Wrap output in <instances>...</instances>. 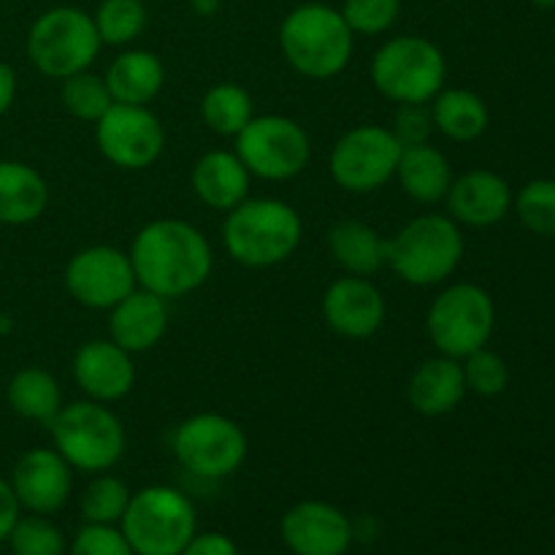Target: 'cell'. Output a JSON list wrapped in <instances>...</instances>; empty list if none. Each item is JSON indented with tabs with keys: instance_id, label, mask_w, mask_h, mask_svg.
<instances>
[{
	"instance_id": "6da1fadb",
	"label": "cell",
	"mask_w": 555,
	"mask_h": 555,
	"mask_svg": "<svg viewBox=\"0 0 555 555\" xmlns=\"http://www.w3.org/2000/svg\"><path fill=\"white\" fill-rule=\"evenodd\" d=\"M139 287L166 298L201 291L215 271V249L193 222L163 217L133 236L128 249Z\"/></svg>"
},
{
	"instance_id": "7a4b0ae2",
	"label": "cell",
	"mask_w": 555,
	"mask_h": 555,
	"mask_svg": "<svg viewBox=\"0 0 555 555\" xmlns=\"http://www.w3.org/2000/svg\"><path fill=\"white\" fill-rule=\"evenodd\" d=\"M304 220L282 198H247L222 220V247L244 269H274L298 253Z\"/></svg>"
},
{
	"instance_id": "3957f363",
	"label": "cell",
	"mask_w": 555,
	"mask_h": 555,
	"mask_svg": "<svg viewBox=\"0 0 555 555\" xmlns=\"http://www.w3.org/2000/svg\"><path fill=\"white\" fill-rule=\"evenodd\" d=\"M276 41L282 57L296 74L318 81L334 79L347 70L356 52V33L341 11L320 0H309L287 11Z\"/></svg>"
},
{
	"instance_id": "277c9868",
	"label": "cell",
	"mask_w": 555,
	"mask_h": 555,
	"mask_svg": "<svg viewBox=\"0 0 555 555\" xmlns=\"http://www.w3.org/2000/svg\"><path fill=\"white\" fill-rule=\"evenodd\" d=\"M464 260V233L450 215L415 217L385 238V266L412 287L448 282Z\"/></svg>"
},
{
	"instance_id": "5b68a950",
	"label": "cell",
	"mask_w": 555,
	"mask_h": 555,
	"mask_svg": "<svg viewBox=\"0 0 555 555\" xmlns=\"http://www.w3.org/2000/svg\"><path fill=\"white\" fill-rule=\"evenodd\" d=\"M52 448L63 455L74 472L101 475L112 472L128 453V434L117 412L101 401H74L63 404L52 423Z\"/></svg>"
},
{
	"instance_id": "8992f818",
	"label": "cell",
	"mask_w": 555,
	"mask_h": 555,
	"mask_svg": "<svg viewBox=\"0 0 555 555\" xmlns=\"http://www.w3.org/2000/svg\"><path fill=\"white\" fill-rule=\"evenodd\" d=\"M25 49L38 74L63 81L92 68L103 43L92 14L76 5H52L33 20Z\"/></svg>"
},
{
	"instance_id": "52a82bcc",
	"label": "cell",
	"mask_w": 555,
	"mask_h": 555,
	"mask_svg": "<svg viewBox=\"0 0 555 555\" xmlns=\"http://www.w3.org/2000/svg\"><path fill=\"white\" fill-rule=\"evenodd\" d=\"M119 529L135 555H179L198 534V513L179 488L146 486L130 496Z\"/></svg>"
},
{
	"instance_id": "ba28073f",
	"label": "cell",
	"mask_w": 555,
	"mask_h": 555,
	"mask_svg": "<svg viewBox=\"0 0 555 555\" xmlns=\"http://www.w3.org/2000/svg\"><path fill=\"white\" fill-rule=\"evenodd\" d=\"M374 90L399 103H431L448 81V60L434 41L423 36L388 38L369 65Z\"/></svg>"
},
{
	"instance_id": "9c48e42d",
	"label": "cell",
	"mask_w": 555,
	"mask_h": 555,
	"mask_svg": "<svg viewBox=\"0 0 555 555\" xmlns=\"http://www.w3.org/2000/svg\"><path fill=\"white\" fill-rule=\"evenodd\" d=\"M496 328V307L486 287L475 282H455L437 293L426 312V334L439 356L464 361L480 347H488Z\"/></svg>"
},
{
	"instance_id": "30bf717a",
	"label": "cell",
	"mask_w": 555,
	"mask_h": 555,
	"mask_svg": "<svg viewBox=\"0 0 555 555\" xmlns=\"http://www.w3.org/2000/svg\"><path fill=\"white\" fill-rule=\"evenodd\" d=\"M177 464L198 480H225L247 461V434L233 417L198 412L184 417L171 439Z\"/></svg>"
},
{
	"instance_id": "8fae6325",
	"label": "cell",
	"mask_w": 555,
	"mask_h": 555,
	"mask_svg": "<svg viewBox=\"0 0 555 555\" xmlns=\"http://www.w3.org/2000/svg\"><path fill=\"white\" fill-rule=\"evenodd\" d=\"M236 152L253 179L291 182L307 171L312 141L301 122L285 114H255L236 135Z\"/></svg>"
},
{
	"instance_id": "7c38bea8",
	"label": "cell",
	"mask_w": 555,
	"mask_h": 555,
	"mask_svg": "<svg viewBox=\"0 0 555 555\" xmlns=\"http://www.w3.org/2000/svg\"><path fill=\"white\" fill-rule=\"evenodd\" d=\"M401 150L404 146L385 125H358L331 146L328 173L345 193H374L396 177Z\"/></svg>"
},
{
	"instance_id": "4fadbf2b",
	"label": "cell",
	"mask_w": 555,
	"mask_h": 555,
	"mask_svg": "<svg viewBox=\"0 0 555 555\" xmlns=\"http://www.w3.org/2000/svg\"><path fill=\"white\" fill-rule=\"evenodd\" d=\"M95 146L112 166L144 171L166 152V125L150 106L114 103L95 122Z\"/></svg>"
},
{
	"instance_id": "5bb4252c",
	"label": "cell",
	"mask_w": 555,
	"mask_h": 555,
	"mask_svg": "<svg viewBox=\"0 0 555 555\" xmlns=\"http://www.w3.org/2000/svg\"><path fill=\"white\" fill-rule=\"evenodd\" d=\"M63 285L79 307L108 312L114 304L133 293L139 282H135L133 263L125 249L112 247V244H92L70 255Z\"/></svg>"
},
{
	"instance_id": "9a60e30c",
	"label": "cell",
	"mask_w": 555,
	"mask_h": 555,
	"mask_svg": "<svg viewBox=\"0 0 555 555\" xmlns=\"http://www.w3.org/2000/svg\"><path fill=\"white\" fill-rule=\"evenodd\" d=\"M280 534L293 555H347L356 524L336 504L307 499L282 515Z\"/></svg>"
},
{
	"instance_id": "2e32d148",
	"label": "cell",
	"mask_w": 555,
	"mask_h": 555,
	"mask_svg": "<svg viewBox=\"0 0 555 555\" xmlns=\"http://www.w3.org/2000/svg\"><path fill=\"white\" fill-rule=\"evenodd\" d=\"M9 482L22 509L54 515L70 502L74 469L54 448H33L16 459Z\"/></svg>"
},
{
	"instance_id": "e0dca14e",
	"label": "cell",
	"mask_w": 555,
	"mask_h": 555,
	"mask_svg": "<svg viewBox=\"0 0 555 555\" xmlns=\"http://www.w3.org/2000/svg\"><path fill=\"white\" fill-rule=\"evenodd\" d=\"M323 320L336 336L350 341H366L383 331L388 320V304L383 291L369 276H339L323 296Z\"/></svg>"
},
{
	"instance_id": "ac0fdd59",
	"label": "cell",
	"mask_w": 555,
	"mask_h": 555,
	"mask_svg": "<svg viewBox=\"0 0 555 555\" xmlns=\"http://www.w3.org/2000/svg\"><path fill=\"white\" fill-rule=\"evenodd\" d=\"M70 377L87 399L114 404L133 390L135 363L133 356L122 350L117 341L90 339L76 347L70 358Z\"/></svg>"
},
{
	"instance_id": "d6986e66",
	"label": "cell",
	"mask_w": 555,
	"mask_h": 555,
	"mask_svg": "<svg viewBox=\"0 0 555 555\" xmlns=\"http://www.w3.org/2000/svg\"><path fill=\"white\" fill-rule=\"evenodd\" d=\"M513 198V188L502 173L491 168H472L461 177H453L444 206L459 225L491 228L509 215Z\"/></svg>"
},
{
	"instance_id": "ffe728a7",
	"label": "cell",
	"mask_w": 555,
	"mask_h": 555,
	"mask_svg": "<svg viewBox=\"0 0 555 555\" xmlns=\"http://www.w3.org/2000/svg\"><path fill=\"white\" fill-rule=\"evenodd\" d=\"M168 331V301L135 287L133 293L108 309V339L130 356L155 350Z\"/></svg>"
},
{
	"instance_id": "44dd1931",
	"label": "cell",
	"mask_w": 555,
	"mask_h": 555,
	"mask_svg": "<svg viewBox=\"0 0 555 555\" xmlns=\"http://www.w3.org/2000/svg\"><path fill=\"white\" fill-rule=\"evenodd\" d=\"M466 393L469 390H466L464 366L448 356L426 358L412 372L410 385H406V401L423 417L450 415V412L459 410Z\"/></svg>"
},
{
	"instance_id": "7402d4cb",
	"label": "cell",
	"mask_w": 555,
	"mask_h": 555,
	"mask_svg": "<svg viewBox=\"0 0 555 555\" xmlns=\"http://www.w3.org/2000/svg\"><path fill=\"white\" fill-rule=\"evenodd\" d=\"M190 184L204 206L215 211H231L233 206L249 198L253 173L247 171L236 152L211 150L195 160Z\"/></svg>"
},
{
	"instance_id": "603a6c76",
	"label": "cell",
	"mask_w": 555,
	"mask_h": 555,
	"mask_svg": "<svg viewBox=\"0 0 555 555\" xmlns=\"http://www.w3.org/2000/svg\"><path fill=\"white\" fill-rule=\"evenodd\" d=\"M103 79H106L114 103L150 106L166 87V65L150 49L128 47L108 63Z\"/></svg>"
},
{
	"instance_id": "cb8c5ba5",
	"label": "cell",
	"mask_w": 555,
	"mask_h": 555,
	"mask_svg": "<svg viewBox=\"0 0 555 555\" xmlns=\"http://www.w3.org/2000/svg\"><path fill=\"white\" fill-rule=\"evenodd\" d=\"M453 166H450L448 155L431 141L415 146H404L396 166V177L401 190L410 195L415 204L434 206L442 204L448 195L450 184H453Z\"/></svg>"
},
{
	"instance_id": "d4e9b609",
	"label": "cell",
	"mask_w": 555,
	"mask_h": 555,
	"mask_svg": "<svg viewBox=\"0 0 555 555\" xmlns=\"http://www.w3.org/2000/svg\"><path fill=\"white\" fill-rule=\"evenodd\" d=\"M47 179L22 160H0V225H30L47 211Z\"/></svg>"
},
{
	"instance_id": "484cf974",
	"label": "cell",
	"mask_w": 555,
	"mask_h": 555,
	"mask_svg": "<svg viewBox=\"0 0 555 555\" xmlns=\"http://www.w3.org/2000/svg\"><path fill=\"white\" fill-rule=\"evenodd\" d=\"M328 253L345 274L372 276L385 269V238L363 220L334 222L328 231Z\"/></svg>"
},
{
	"instance_id": "4316f807",
	"label": "cell",
	"mask_w": 555,
	"mask_h": 555,
	"mask_svg": "<svg viewBox=\"0 0 555 555\" xmlns=\"http://www.w3.org/2000/svg\"><path fill=\"white\" fill-rule=\"evenodd\" d=\"M428 108H431L434 130L459 144L480 139L491 122L488 103L477 92L464 90V87H442L431 98Z\"/></svg>"
},
{
	"instance_id": "83f0119b",
	"label": "cell",
	"mask_w": 555,
	"mask_h": 555,
	"mask_svg": "<svg viewBox=\"0 0 555 555\" xmlns=\"http://www.w3.org/2000/svg\"><path fill=\"white\" fill-rule=\"evenodd\" d=\"M5 404L14 415L30 423H49L63 410V388L57 377L41 366H25L5 385Z\"/></svg>"
},
{
	"instance_id": "f1b7e54d",
	"label": "cell",
	"mask_w": 555,
	"mask_h": 555,
	"mask_svg": "<svg viewBox=\"0 0 555 555\" xmlns=\"http://www.w3.org/2000/svg\"><path fill=\"white\" fill-rule=\"evenodd\" d=\"M255 117V101L236 81H217L201 98V119L211 133L236 139Z\"/></svg>"
},
{
	"instance_id": "f546056e",
	"label": "cell",
	"mask_w": 555,
	"mask_h": 555,
	"mask_svg": "<svg viewBox=\"0 0 555 555\" xmlns=\"http://www.w3.org/2000/svg\"><path fill=\"white\" fill-rule=\"evenodd\" d=\"M92 22H95L103 47L128 49L144 36L150 25V11L144 0H101Z\"/></svg>"
},
{
	"instance_id": "4dcf8cb0",
	"label": "cell",
	"mask_w": 555,
	"mask_h": 555,
	"mask_svg": "<svg viewBox=\"0 0 555 555\" xmlns=\"http://www.w3.org/2000/svg\"><path fill=\"white\" fill-rule=\"evenodd\" d=\"M130 496H133V491L128 488V482L119 480L117 475L101 472V475H92V480L81 491L79 513L85 524L119 526Z\"/></svg>"
},
{
	"instance_id": "1f68e13d",
	"label": "cell",
	"mask_w": 555,
	"mask_h": 555,
	"mask_svg": "<svg viewBox=\"0 0 555 555\" xmlns=\"http://www.w3.org/2000/svg\"><path fill=\"white\" fill-rule=\"evenodd\" d=\"M60 101L70 117L92 125L114 106L106 79L101 74H92L90 68L60 81Z\"/></svg>"
},
{
	"instance_id": "d6a6232c",
	"label": "cell",
	"mask_w": 555,
	"mask_h": 555,
	"mask_svg": "<svg viewBox=\"0 0 555 555\" xmlns=\"http://www.w3.org/2000/svg\"><path fill=\"white\" fill-rule=\"evenodd\" d=\"M11 555H65L68 540L63 529L52 520V515H20L9 534Z\"/></svg>"
},
{
	"instance_id": "836d02e7",
	"label": "cell",
	"mask_w": 555,
	"mask_h": 555,
	"mask_svg": "<svg viewBox=\"0 0 555 555\" xmlns=\"http://www.w3.org/2000/svg\"><path fill=\"white\" fill-rule=\"evenodd\" d=\"M515 215L537 236H555V182L534 179L513 198Z\"/></svg>"
},
{
	"instance_id": "e575fe53",
	"label": "cell",
	"mask_w": 555,
	"mask_h": 555,
	"mask_svg": "<svg viewBox=\"0 0 555 555\" xmlns=\"http://www.w3.org/2000/svg\"><path fill=\"white\" fill-rule=\"evenodd\" d=\"M464 366L466 390L480 399H496L509 385V366L499 352L480 347L461 361Z\"/></svg>"
},
{
	"instance_id": "d590c367",
	"label": "cell",
	"mask_w": 555,
	"mask_h": 555,
	"mask_svg": "<svg viewBox=\"0 0 555 555\" xmlns=\"http://www.w3.org/2000/svg\"><path fill=\"white\" fill-rule=\"evenodd\" d=\"M339 11L356 36H383L399 22L401 0H345Z\"/></svg>"
},
{
	"instance_id": "8d00e7d4",
	"label": "cell",
	"mask_w": 555,
	"mask_h": 555,
	"mask_svg": "<svg viewBox=\"0 0 555 555\" xmlns=\"http://www.w3.org/2000/svg\"><path fill=\"white\" fill-rule=\"evenodd\" d=\"M65 555H135L119 526L85 524L68 542Z\"/></svg>"
},
{
	"instance_id": "74e56055",
	"label": "cell",
	"mask_w": 555,
	"mask_h": 555,
	"mask_svg": "<svg viewBox=\"0 0 555 555\" xmlns=\"http://www.w3.org/2000/svg\"><path fill=\"white\" fill-rule=\"evenodd\" d=\"M390 133L399 139L401 146H415L431 141L434 119L428 103H399L393 114Z\"/></svg>"
},
{
	"instance_id": "f35d334b",
	"label": "cell",
	"mask_w": 555,
	"mask_h": 555,
	"mask_svg": "<svg viewBox=\"0 0 555 555\" xmlns=\"http://www.w3.org/2000/svg\"><path fill=\"white\" fill-rule=\"evenodd\" d=\"M179 555H238V547L222 531H198Z\"/></svg>"
},
{
	"instance_id": "ab89813d",
	"label": "cell",
	"mask_w": 555,
	"mask_h": 555,
	"mask_svg": "<svg viewBox=\"0 0 555 555\" xmlns=\"http://www.w3.org/2000/svg\"><path fill=\"white\" fill-rule=\"evenodd\" d=\"M20 515H22V507L20 502H16L14 491H11V482L0 480V545L9 540L11 529L16 526Z\"/></svg>"
},
{
	"instance_id": "60d3db41",
	"label": "cell",
	"mask_w": 555,
	"mask_h": 555,
	"mask_svg": "<svg viewBox=\"0 0 555 555\" xmlns=\"http://www.w3.org/2000/svg\"><path fill=\"white\" fill-rule=\"evenodd\" d=\"M16 101V74L9 63L0 60V117L14 106Z\"/></svg>"
},
{
	"instance_id": "b9f144b4",
	"label": "cell",
	"mask_w": 555,
	"mask_h": 555,
	"mask_svg": "<svg viewBox=\"0 0 555 555\" xmlns=\"http://www.w3.org/2000/svg\"><path fill=\"white\" fill-rule=\"evenodd\" d=\"M190 5H193L195 14L211 16L217 9H220V0H190Z\"/></svg>"
},
{
	"instance_id": "7bdbcfd3",
	"label": "cell",
	"mask_w": 555,
	"mask_h": 555,
	"mask_svg": "<svg viewBox=\"0 0 555 555\" xmlns=\"http://www.w3.org/2000/svg\"><path fill=\"white\" fill-rule=\"evenodd\" d=\"M531 5H537V9H555V0H529Z\"/></svg>"
},
{
	"instance_id": "ee69618b",
	"label": "cell",
	"mask_w": 555,
	"mask_h": 555,
	"mask_svg": "<svg viewBox=\"0 0 555 555\" xmlns=\"http://www.w3.org/2000/svg\"><path fill=\"white\" fill-rule=\"evenodd\" d=\"M3 331H9V318H5V314H0V334H3Z\"/></svg>"
}]
</instances>
